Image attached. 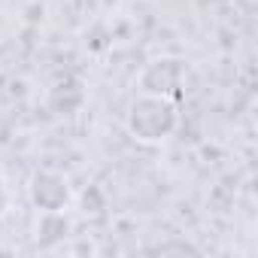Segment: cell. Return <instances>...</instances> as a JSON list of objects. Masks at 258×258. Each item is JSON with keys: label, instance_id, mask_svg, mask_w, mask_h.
<instances>
[{"label": "cell", "instance_id": "1", "mask_svg": "<svg viewBox=\"0 0 258 258\" xmlns=\"http://www.w3.org/2000/svg\"><path fill=\"white\" fill-rule=\"evenodd\" d=\"M127 134L140 143H164L179 127V97L140 91L127 106Z\"/></svg>", "mask_w": 258, "mask_h": 258}, {"label": "cell", "instance_id": "2", "mask_svg": "<svg viewBox=\"0 0 258 258\" xmlns=\"http://www.w3.org/2000/svg\"><path fill=\"white\" fill-rule=\"evenodd\" d=\"M73 198L70 179L58 170H37L31 179V201L43 213H61Z\"/></svg>", "mask_w": 258, "mask_h": 258}, {"label": "cell", "instance_id": "3", "mask_svg": "<svg viewBox=\"0 0 258 258\" xmlns=\"http://www.w3.org/2000/svg\"><path fill=\"white\" fill-rule=\"evenodd\" d=\"M143 73L158 76V82H146V85H140V91H152V94L179 97V88H182V61L161 58V61H152Z\"/></svg>", "mask_w": 258, "mask_h": 258}, {"label": "cell", "instance_id": "4", "mask_svg": "<svg viewBox=\"0 0 258 258\" xmlns=\"http://www.w3.org/2000/svg\"><path fill=\"white\" fill-rule=\"evenodd\" d=\"M7 210H10V188H7L4 179H0V219L7 216Z\"/></svg>", "mask_w": 258, "mask_h": 258}]
</instances>
